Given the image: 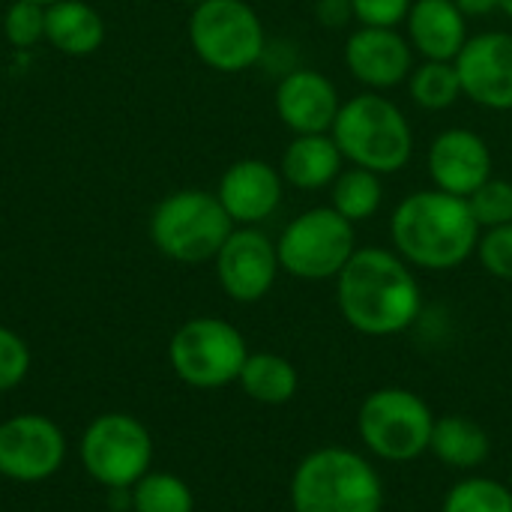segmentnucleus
Segmentation results:
<instances>
[{"instance_id": "5701e85b", "label": "nucleus", "mask_w": 512, "mask_h": 512, "mask_svg": "<svg viewBox=\"0 0 512 512\" xmlns=\"http://www.w3.org/2000/svg\"><path fill=\"white\" fill-rule=\"evenodd\" d=\"M384 204V180L375 171L348 165L330 186V207L342 213L351 225L369 222Z\"/></svg>"}, {"instance_id": "aec40b11", "label": "nucleus", "mask_w": 512, "mask_h": 512, "mask_svg": "<svg viewBox=\"0 0 512 512\" xmlns=\"http://www.w3.org/2000/svg\"><path fill=\"white\" fill-rule=\"evenodd\" d=\"M45 39L69 57H87L105 42L102 15L84 0H57L45 6Z\"/></svg>"}, {"instance_id": "0eeeda50", "label": "nucleus", "mask_w": 512, "mask_h": 512, "mask_svg": "<svg viewBox=\"0 0 512 512\" xmlns=\"http://www.w3.org/2000/svg\"><path fill=\"white\" fill-rule=\"evenodd\" d=\"M357 249V225L330 204L303 210L276 237L279 267L303 282L336 279Z\"/></svg>"}, {"instance_id": "9b49d317", "label": "nucleus", "mask_w": 512, "mask_h": 512, "mask_svg": "<svg viewBox=\"0 0 512 512\" xmlns=\"http://www.w3.org/2000/svg\"><path fill=\"white\" fill-rule=\"evenodd\" d=\"M213 267L219 288L237 303L264 300L282 273L276 240H270V234H264L258 225H234L216 252Z\"/></svg>"}, {"instance_id": "ddd939ff", "label": "nucleus", "mask_w": 512, "mask_h": 512, "mask_svg": "<svg viewBox=\"0 0 512 512\" xmlns=\"http://www.w3.org/2000/svg\"><path fill=\"white\" fill-rule=\"evenodd\" d=\"M462 96L486 111L512 114V33L483 30L468 36L465 48L453 60Z\"/></svg>"}, {"instance_id": "dca6fc26", "label": "nucleus", "mask_w": 512, "mask_h": 512, "mask_svg": "<svg viewBox=\"0 0 512 512\" xmlns=\"http://www.w3.org/2000/svg\"><path fill=\"white\" fill-rule=\"evenodd\" d=\"M339 87L333 78H327L318 69L309 66H294L288 69L273 93V108L282 126L291 135H321L330 132L339 108H342Z\"/></svg>"}, {"instance_id": "2f4dec72", "label": "nucleus", "mask_w": 512, "mask_h": 512, "mask_svg": "<svg viewBox=\"0 0 512 512\" xmlns=\"http://www.w3.org/2000/svg\"><path fill=\"white\" fill-rule=\"evenodd\" d=\"M315 18L321 27L327 30H342L354 21V9L351 0H315Z\"/></svg>"}, {"instance_id": "b1692460", "label": "nucleus", "mask_w": 512, "mask_h": 512, "mask_svg": "<svg viewBox=\"0 0 512 512\" xmlns=\"http://www.w3.org/2000/svg\"><path fill=\"white\" fill-rule=\"evenodd\" d=\"M408 93L423 111H447L462 99V81L453 60H420L408 78Z\"/></svg>"}, {"instance_id": "c85d7f7f", "label": "nucleus", "mask_w": 512, "mask_h": 512, "mask_svg": "<svg viewBox=\"0 0 512 512\" xmlns=\"http://www.w3.org/2000/svg\"><path fill=\"white\" fill-rule=\"evenodd\" d=\"M474 255L489 276H495L501 282H512V222L498 225V228H486L480 234Z\"/></svg>"}, {"instance_id": "39448f33", "label": "nucleus", "mask_w": 512, "mask_h": 512, "mask_svg": "<svg viewBox=\"0 0 512 512\" xmlns=\"http://www.w3.org/2000/svg\"><path fill=\"white\" fill-rule=\"evenodd\" d=\"M231 231L234 222L219 204L216 192L204 189H177L150 213L153 246L177 264L213 261Z\"/></svg>"}, {"instance_id": "4be33fe9", "label": "nucleus", "mask_w": 512, "mask_h": 512, "mask_svg": "<svg viewBox=\"0 0 512 512\" xmlns=\"http://www.w3.org/2000/svg\"><path fill=\"white\" fill-rule=\"evenodd\" d=\"M237 384L258 405H288L300 390V375L288 357L258 351L246 357Z\"/></svg>"}, {"instance_id": "20e7f679", "label": "nucleus", "mask_w": 512, "mask_h": 512, "mask_svg": "<svg viewBox=\"0 0 512 512\" xmlns=\"http://www.w3.org/2000/svg\"><path fill=\"white\" fill-rule=\"evenodd\" d=\"M291 507L294 512H384V483L363 453L321 447L294 468Z\"/></svg>"}, {"instance_id": "1a4fd4ad", "label": "nucleus", "mask_w": 512, "mask_h": 512, "mask_svg": "<svg viewBox=\"0 0 512 512\" xmlns=\"http://www.w3.org/2000/svg\"><path fill=\"white\" fill-rule=\"evenodd\" d=\"M249 357L243 333L213 315L189 318L177 327L168 345V360L174 375L198 390H219L237 384L240 369Z\"/></svg>"}, {"instance_id": "412c9836", "label": "nucleus", "mask_w": 512, "mask_h": 512, "mask_svg": "<svg viewBox=\"0 0 512 512\" xmlns=\"http://www.w3.org/2000/svg\"><path fill=\"white\" fill-rule=\"evenodd\" d=\"M429 453L453 471H477L480 465H486L492 453V441L477 420L447 414L435 420Z\"/></svg>"}, {"instance_id": "6e6552de", "label": "nucleus", "mask_w": 512, "mask_h": 512, "mask_svg": "<svg viewBox=\"0 0 512 512\" xmlns=\"http://www.w3.org/2000/svg\"><path fill=\"white\" fill-rule=\"evenodd\" d=\"M435 414L423 396L405 387H381L369 393L357 411V435L363 447L384 462H414L429 453Z\"/></svg>"}, {"instance_id": "f8f14e48", "label": "nucleus", "mask_w": 512, "mask_h": 512, "mask_svg": "<svg viewBox=\"0 0 512 512\" xmlns=\"http://www.w3.org/2000/svg\"><path fill=\"white\" fill-rule=\"evenodd\" d=\"M63 429L45 414H15L0 423V477L42 483L63 468Z\"/></svg>"}, {"instance_id": "c9c22d12", "label": "nucleus", "mask_w": 512, "mask_h": 512, "mask_svg": "<svg viewBox=\"0 0 512 512\" xmlns=\"http://www.w3.org/2000/svg\"><path fill=\"white\" fill-rule=\"evenodd\" d=\"M33 3H39V6H51V3H57V0H33Z\"/></svg>"}, {"instance_id": "423d86ee", "label": "nucleus", "mask_w": 512, "mask_h": 512, "mask_svg": "<svg viewBox=\"0 0 512 512\" xmlns=\"http://www.w3.org/2000/svg\"><path fill=\"white\" fill-rule=\"evenodd\" d=\"M189 45L195 57L216 72H246L267 51L261 15L246 0H207L192 6Z\"/></svg>"}, {"instance_id": "473e14b6", "label": "nucleus", "mask_w": 512, "mask_h": 512, "mask_svg": "<svg viewBox=\"0 0 512 512\" xmlns=\"http://www.w3.org/2000/svg\"><path fill=\"white\" fill-rule=\"evenodd\" d=\"M456 6L468 18H486L492 12H501V0H456Z\"/></svg>"}, {"instance_id": "c756f323", "label": "nucleus", "mask_w": 512, "mask_h": 512, "mask_svg": "<svg viewBox=\"0 0 512 512\" xmlns=\"http://www.w3.org/2000/svg\"><path fill=\"white\" fill-rule=\"evenodd\" d=\"M30 372V348L27 342L0 324V393L15 390Z\"/></svg>"}, {"instance_id": "cd10ccee", "label": "nucleus", "mask_w": 512, "mask_h": 512, "mask_svg": "<svg viewBox=\"0 0 512 512\" xmlns=\"http://www.w3.org/2000/svg\"><path fill=\"white\" fill-rule=\"evenodd\" d=\"M3 36L15 48H33L45 39V6L33 0H12L3 12Z\"/></svg>"}, {"instance_id": "a211bd4d", "label": "nucleus", "mask_w": 512, "mask_h": 512, "mask_svg": "<svg viewBox=\"0 0 512 512\" xmlns=\"http://www.w3.org/2000/svg\"><path fill=\"white\" fill-rule=\"evenodd\" d=\"M402 27L420 60H456L471 36L456 0H414Z\"/></svg>"}, {"instance_id": "6ab92c4d", "label": "nucleus", "mask_w": 512, "mask_h": 512, "mask_svg": "<svg viewBox=\"0 0 512 512\" xmlns=\"http://www.w3.org/2000/svg\"><path fill=\"white\" fill-rule=\"evenodd\" d=\"M345 156L330 132L321 135H291V141L282 150L279 171L285 186L297 192H321L330 189L333 180L345 168Z\"/></svg>"}, {"instance_id": "bb28decb", "label": "nucleus", "mask_w": 512, "mask_h": 512, "mask_svg": "<svg viewBox=\"0 0 512 512\" xmlns=\"http://www.w3.org/2000/svg\"><path fill=\"white\" fill-rule=\"evenodd\" d=\"M468 207L480 228H498L512 222V183L504 177H489L477 192L468 195Z\"/></svg>"}, {"instance_id": "72a5a7b5", "label": "nucleus", "mask_w": 512, "mask_h": 512, "mask_svg": "<svg viewBox=\"0 0 512 512\" xmlns=\"http://www.w3.org/2000/svg\"><path fill=\"white\" fill-rule=\"evenodd\" d=\"M501 12L512 21V0H501Z\"/></svg>"}, {"instance_id": "f3484780", "label": "nucleus", "mask_w": 512, "mask_h": 512, "mask_svg": "<svg viewBox=\"0 0 512 512\" xmlns=\"http://www.w3.org/2000/svg\"><path fill=\"white\" fill-rule=\"evenodd\" d=\"M216 198L234 225H261L279 210L285 198V180L279 165L246 156L222 171Z\"/></svg>"}, {"instance_id": "7ed1b4c3", "label": "nucleus", "mask_w": 512, "mask_h": 512, "mask_svg": "<svg viewBox=\"0 0 512 512\" xmlns=\"http://www.w3.org/2000/svg\"><path fill=\"white\" fill-rule=\"evenodd\" d=\"M330 135L348 165L381 177L399 174L414 159V126L408 114L390 96L375 90L345 99Z\"/></svg>"}, {"instance_id": "f03ea898", "label": "nucleus", "mask_w": 512, "mask_h": 512, "mask_svg": "<svg viewBox=\"0 0 512 512\" xmlns=\"http://www.w3.org/2000/svg\"><path fill=\"white\" fill-rule=\"evenodd\" d=\"M480 222L474 219L468 198L420 189L405 195L390 216L393 252H399L414 270L444 273L474 258L480 243Z\"/></svg>"}, {"instance_id": "4468645a", "label": "nucleus", "mask_w": 512, "mask_h": 512, "mask_svg": "<svg viewBox=\"0 0 512 512\" xmlns=\"http://www.w3.org/2000/svg\"><path fill=\"white\" fill-rule=\"evenodd\" d=\"M345 66L366 90L387 93L408 84L417 54L399 27H354L345 39Z\"/></svg>"}, {"instance_id": "f257e3e1", "label": "nucleus", "mask_w": 512, "mask_h": 512, "mask_svg": "<svg viewBox=\"0 0 512 512\" xmlns=\"http://www.w3.org/2000/svg\"><path fill=\"white\" fill-rule=\"evenodd\" d=\"M333 282L336 306L345 324L363 336H399L411 330L423 312V288L417 270L393 249H357Z\"/></svg>"}, {"instance_id": "e433bc0d", "label": "nucleus", "mask_w": 512, "mask_h": 512, "mask_svg": "<svg viewBox=\"0 0 512 512\" xmlns=\"http://www.w3.org/2000/svg\"><path fill=\"white\" fill-rule=\"evenodd\" d=\"M510 144H512V126H510Z\"/></svg>"}, {"instance_id": "a878e982", "label": "nucleus", "mask_w": 512, "mask_h": 512, "mask_svg": "<svg viewBox=\"0 0 512 512\" xmlns=\"http://www.w3.org/2000/svg\"><path fill=\"white\" fill-rule=\"evenodd\" d=\"M441 512H512V489L495 477H465L447 492Z\"/></svg>"}, {"instance_id": "393cba45", "label": "nucleus", "mask_w": 512, "mask_h": 512, "mask_svg": "<svg viewBox=\"0 0 512 512\" xmlns=\"http://www.w3.org/2000/svg\"><path fill=\"white\" fill-rule=\"evenodd\" d=\"M132 512H192L195 498L186 480L165 471H147L132 489Z\"/></svg>"}, {"instance_id": "f704fd0d", "label": "nucleus", "mask_w": 512, "mask_h": 512, "mask_svg": "<svg viewBox=\"0 0 512 512\" xmlns=\"http://www.w3.org/2000/svg\"><path fill=\"white\" fill-rule=\"evenodd\" d=\"M186 6H201V3H207V0H183Z\"/></svg>"}, {"instance_id": "7c9ffc66", "label": "nucleus", "mask_w": 512, "mask_h": 512, "mask_svg": "<svg viewBox=\"0 0 512 512\" xmlns=\"http://www.w3.org/2000/svg\"><path fill=\"white\" fill-rule=\"evenodd\" d=\"M414 0H351L357 27H402Z\"/></svg>"}, {"instance_id": "9d476101", "label": "nucleus", "mask_w": 512, "mask_h": 512, "mask_svg": "<svg viewBox=\"0 0 512 512\" xmlns=\"http://www.w3.org/2000/svg\"><path fill=\"white\" fill-rule=\"evenodd\" d=\"M81 465L108 492L132 489L153 462V438L141 420L132 414H102L96 417L78 444Z\"/></svg>"}, {"instance_id": "2eb2a0df", "label": "nucleus", "mask_w": 512, "mask_h": 512, "mask_svg": "<svg viewBox=\"0 0 512 512\" xmlns=\"http://www.w3.org/2000/svg\"><path fill=\"white\" fill-rule=\"evenodd\" d=\"M426 171L435 189L468 198L489 177H495V159L480 132L468 126H450L432 138L426 150Z\"/></svg>"}]
</instances>
